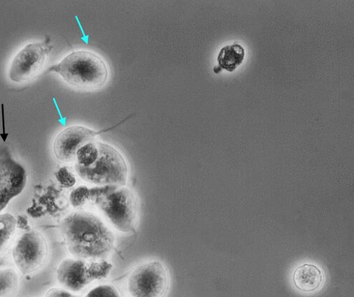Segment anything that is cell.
Here are the masks:
<instances>
[{
    "mask_svg": "<svg viewBox=\"0 0 354 297\" xmlns=\"http://www.w3.org/2000/svg\"><path fill=\"white\" fill-rule=\"evenodd\" d=\"M60 229L74 258L86 260L106 259L113 249V231L93 213H73L63 220Z\"/></svg>",
    "mask_w": 354,
    "mask_h": 297,
    "instance_id": "cell-1",
    "label": "cell"
},
{
    "mask_svg": "<svg viewBox=\"0 0 354 297\" xmlns=\"http://www.w3.org/2000/svg\"><path fill=\"white\" fill-rule=\"evenodd\" d=\"M48 72L56 73L68 84L83 88H99L109 77V70L102 58L84 50L69 54Z\"/></svg>",
    "mask_w": 354,
    "mask_h": 297,
    "instance_id": "cell-2",
    "label": "cell"
},
{
    "mask_svg": "<svg viewBox=\"0 0 354 297\" xmlns=\"http://www.w3.org/2000/svg\"><path fill=\"white\" fill-rule=\"evenodd\" d=\"M98 154L86 167H75L82 180L104 186H126L129 166L120 151L110 144L98 142Z\"/></svg>",
    "mask_w": 354,
    "mask_h": 297,
    "instance_id": "cell-3",
    "label": "cell"
},
{
    "mask_svg": "<svg viewBox=\"0 0 354 297\" xmlns=\"http://www.w3.org/2000/svg\"><path fill=\"white\" fill-rule=\"evenodd\" d=\"M95 202L108 223L115 230L129 233L134 229L138 215V200L126 186H109Z\"/></svg>",
    "mask_w": 354,
    "mask_h": 297,
    "instance_id": "cell-4",
    "label": "cell"
},
{
    "mask_svg": "<svg viewBox=\"0 0 354 297\" xmlns=\"http://www.w3.org/2000/svg\"><path fill=\"white\" fill-rule=\"evenodd\" d=\"M112 265L106 259L86 260L68 258L59 265L57 280L62 288L76 293L88 285L109 276Z\"/></svg>",
    "mask_w": 354,
    "mask_h": 297,
    "instance_id": "cell-5",
    "label": "cell"
},
{
    "mask_svg": "<svg viewBox=\"0 0 354 297\" xmlns=\"http://www.w3.org/2000/svg\"><path fill=\"white\" fill-rule=\"evenodd\" d=\"M49 256L45 236L37 229L24 233L16 242L12 257L19 273L30 276L43 269Z\"/></svg>",
    "mask_w": 354,
    "mask_h": 297,
    "instance_id": "cell-6",
    "label": "cell"
},
{
    "mask_svg": "<svg viewBox=\"0 0 354 297\" xmlns=\"http://www.w3.org/2000/svg\"><path fill=\"white\" fill-rule=\"evenodd\" d=\"M168 284L167 271L159 260L136 266L127 280V288L131 297H162Z\"/></svg>",
    "mask_w": 354,
    "mask_h": 297,
    "instance_id": "cell-7",
    "label": "cell"
},
{
    "mask_svg": "<svg viewBox=\"0 0 354 297\" xmlns=\"http://www.w3.org/2000/svg\"><path fill=\"white\" fill-rule=\"evenodd\" d=\"M50 47L44 43L28 44L15 57L9 71L15 82H25L35 78L42 70Z\"/></svg>",
    "mask_w": 354,
    "mask_h": 297,
    "instance_id": "cell-8",
    "label": "cell"
},
{
    "mask_svg": "<svg viewBox=\"0 0 354 297\" xmlns=\"http://www.w3.org/2000/svg\"><path fill=\"white\" fill-rule=\"evenodd\" d=\"M129 117L130 116L123 122L127 121ZM123 122L100 131H95L80 126L67 128L59 133L54 141V155L59 161L71 162L75 160L76 154L83 145L94 141V138L97 135L109 132Z\"/></svg>",
    "mask_w": 354,
    "mask_h": 297,
    "instance_id": "cell-9",
    "label": "cell"
},
{
    "mask_svg": "<svg viewBox=\"0 0 354 297\" xmlns=\"http://www.w3.org/2000/svg\"><path fill=\"white\" fill-rule=\"evenodd\" d=\"M292 282L302 292L317 290L323 282L322 273L316 265L305 263L298 267L292 277Z\"/></svg>",
    "mask_w": 354,
    "mask_h": 297,
    "instance_id": "cell-10",
    "label": "cell"
},
{
    "mask_svg": "<svg viewBox=\"0 0 354 297\" xmlns=\"http://www.w3.org/2000/svg\"><path fill=\"white\" fill-rule=\"evenodd\" d=\"M245 57V50L241 44L224 46L217 57L218 67L230 73L234 72L243 63Z\"/></svg>",
    "mask_w": 354,
    "mask_h": 297,
    "instance_id": "cell-11",
    "label": "cell"
},
{
    "mask_svg": "<svg viewBox=\"0 0 354 297\" xmlns=\"http://www.w3.org/2000/svg\"><path fill=\"white\" fill-rule=\"evenodd\" d=\"M19 288V277L10 267L0 269V297H15Z\"/></svg>",
    "mask_w": 354,
    "mask_h": 297,
    "instance_id": "cell-12",
    "label": "cell"
},
{
    "mask_svg": "<svg viewBox=\"0 0 354 297\" xmlns=\"http://www.w3.org/2000/svg\"><path fill=\"white\" fill-rule=\"evenodd\" d=\"M108 188V186L95 189H88L86 186L77 187L71 192L70 202L74 207H81L91 200H95Z\"/></svg>",
    "mask_w": 354,
    "mask_h": 297,
    "instance_id": "cell-13",
    "label": "cell"
},
{
    "mask_svg": "<svg viewBox=\"0 0 354 297\" xmlns=\"http://www.w3.org/2000/svg\"><path fill=\"white\" fill-rule=\"evenodd\" d=\"M16 227V220L10 215L0 216V250H1L12 236Z\"/></svg>",
    "mask_w": 354,
    "mask_h": 297,
    "instance_id": "cell-14",
    "label": "cell"
},
{
    "mask_svg": "<svg viewBox=\"0 0 354 297\" xmlns=\"http://www.w3.org/2000/svg\"><path fill=\"white\" fill-rule=\"evenodd\" d=\"M55 178L59 184L65 188H71L75 185L76 178L67 167H62L55 173Z\"/></svg>",
    "mask_w": 354,
    "mask_h": 297,
    "instance_id": "cell-15",
    "label": "cell"
},
{
    "mask_svg": "<svg viewBox=\"0 0 354 297\" xmlns=\"http://www.w3.org/2000/svg\"><path fill=\"white\" fill-rule=\"evenodd\" d=\"M44 297H76L72 293L62 287H53L48 289Z\"/></svg>",
    "mask_w": 354,
    "mask_h": 297,
    "instance_id": "cell-16",
    "label": "cell"
},
{
    "mask_svg": "<svg viewBox=\"0 0 354 297\" xmlns=\"http://www.w3.org/2000/svg\"><path fill=\"white\" fill-rule=\"evenodd\" d=\"M53 102L55 107V108L57 110V113L59 115L58 122H60V124L62 126H66V124H67V117H64L63 115L60 108H59V106H58V104L57 103V101H56L55 98H53Z\"/></svg>",
    "mask_w": 354,
    "mask_h": 297,
    "instance_id": "cell-17",
    "label": "cell"
},
{
    "mask_svg": "<svg viewBox=\"0 0 354 297\" xmlns=\"http://www.w3.org/2000/svg\"><path fill=\"white\" fill-rule=\"evenodd\" d=\"M75 20L77 21V25H78V26H79V28L80 29L81 33H82L81 40L84 44H88V42H90V36L86 35L85 34L84 30V28L82 27V23H81L80 21V19H79V17L77 15L75 16Z\"/></svg>",
    "mask_w": 354,
    "mask_h": 297,
    "instance_id": "cell-18",
    "label": "cell"
}]
</instances>
